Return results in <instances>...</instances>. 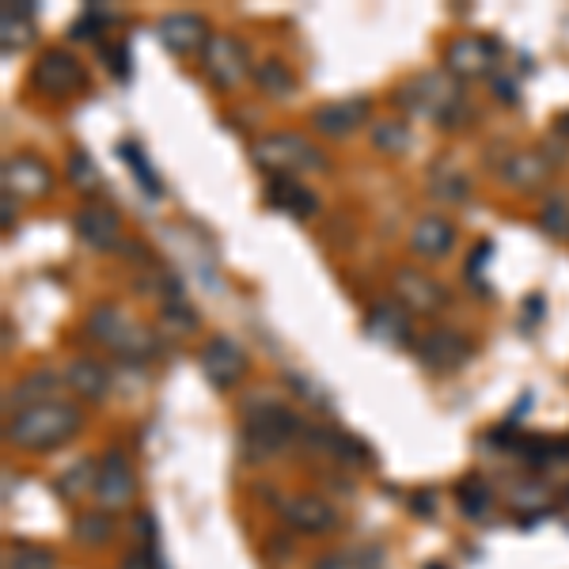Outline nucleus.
<instances>
[{
  "mask_svg": "<svg viewBox=\"0 0 569 569\" xmlns=\"http://www.w3.org/2000/svg\"><path fill=\"white\" fill-rule=\"evenodd\" d=\"M72 228H77V236L83 239V244L96 247V250H114L119 247V239H122V221H119V213H114L111 205H83V209H77Z\"/></svg>",
  "mask_w": 569,
  "mask_h": 569,
  "instance_id": "obj_10",
  "label": "nucleus"
},
{
  "mask_svg": "<svg viewBox=\"0 0 569 569\" xmlns=\"http://www.w3.org/2000/svg\"><path fill=\"white\" fill-rule=\"evenodd\" d=\"M255 80H258V88H263L266 96H274V99H284V96H292V91H297V77H292L289 65L278 62V57H270V62L258 65Z\"/></svg>",
  "mask_w": 569,
  "mask_h": 569,
  "instance_id": "obj_26",
  "label": "nucleus"
},
{
  "mask_svg": "<svg viewBox=\"0 0 569 569\" xmlns=\"http://www.w3.org/2000/svg\"><path fill=\"white\" fill-rule=\"evenodd\" d=\"M65 380H69V388L77 391L80 399L99 403V399H107V388H111V368L91 361V357H77V361L69 365V372H65Z\"/></svg>",
  "mask_w": 569,
  "mask_h": 569,
  "instance_id": "obj_22",
  "label": "nucleus"
},
{
  "mask_svg": "<svg viewBox=\"0 0 569 569\" xmlns=\"http://www.w3.org/2000/svg\"><path fill=\"white\" fill-rule=\"evenodd\" d=\"M247 46L236 35H209L202 49V72L216 88H236L247 77Z\"/></svg>",
  "mask_w": 569,
  "mask_h": 569,
  "instance_id": "obj_6",
  "label": "nucleus"
},
{
  "mask_svg": "<svg viewBox=\"0 0 569 569\" xmlns=\"http://www.w3.org/2000/svg\"><path fill=\"white\" fill-rule=\"evenodd\" d=\"M555 130L562 133V137H569V111L558 114V119H555Z\"/></svg>",
  "mask_w": 569,
  "mask_h": 569,
  "instance_id": "obj_39",
  "label": "nucleus"
},
{
  "mask_svg": "<svg viewBox=\"0 0 569 569\" xmlns=\"http://www.w3.org/2000/svg\"><path fill=\"white\" fill-rule=\"evenodd\" d=\"M88 334L99 342V346H107L119 357H130V361H145V357L156 349L153 334H148L145 326L133 323L130 315L114 304H99L96 312L88 315Z\"/></svg>",
  "mask_w": 569,
  "mask_h": 569,
  "instance_id": "obj_4",
  "label": "nucleus"
},
{
  "mask_svg": "<svg viewBox=\"0 0 569 569\" xmlns=\"http://www.w3.org/2000/svg\"><path fill=\"white\" fill-rule=\"evenodd\" d=\"M96 479H99V467L91 464V459H80V464H72L69 471L57 479V490H62L65 501H72V498H80V493L96 490Z\"/></svg>",
  "mask_w": 569,
  "mask_h": 569,
  "instance_id": "obj_27",
  "label": "nucleus"
},
{
  "mask_svg": "<svg viewBox=\"0 0 569 569\" xmlns=\"http://www.w3.org/2000/svg\"><path fill=\"white\" fill-rule=\"evenodd\" d=\"M403 107H410V111H417V114H429V119H437L440 125L456 130L459 88L445 77V72H425V77L410 80L403 88Z\"/></svg>",
  "mask_w": 569,
  "mask_h": 569,
  "instance_id": "obj_5",
  "label": "nucleus"
},
{
  "mask_svg": "<svg viewBox=\"0 0 569 569\" xmlns=\"http://www.w3.org/2000/svg\"><path fill=\"white\" fill-rule=\"evenodd\" d=\"M80 410L69 403H42L31 410H20V414L8 417L4 437L8 445L23 448V451H54L62 448L65 440L77 437L80 429Z\"/></svg>",
  "mask_w": 569,
  "mask_h": 569,
  "instance_id": "obj_1",
  "label": "nucleus"
},
{
  "mask_svg": "<svg viewBox=\"0 0 569 569\" xmlns=\"http://www.w3.org/2000/svg\"><path fill=\"white\" fill-rule=\"evenodd\" d=\"M304 440H308L312 448L326 451V456H334L338 464H357V467H365L368 459H372V451H368L365 440L349 437V433H342V429H331V425H308V429H304Z\"/></svg>",
  "mask_w": 569,
  "mask_h": 569,
  "instance_id": "obj_16",
  "label": "nucleus"
},
{
  "mask_svg": "<svg viewBox=\"0 0 569 569\" xmlns=\"http://www.w3.org/2000/svg\"><path fill=\"white\" fill-rule=\"evenodd\" d=\"M250 160L274 179H297L304 171H323V153L300 133H266L250 145Z\"/></svg>",
  "mask_w": 569,
  "mask_h": 569,
  "instance_id": "obj_3",
  "label": "nucleus"
},
{
  "mask_svg": "<svg viewBox=\"0 0 569 569\" xmlns=\"http://www.w3.org/2000/svg\"><path fill=\"white\" fill-rule=\"evenodd\" d=\"M83 80H88L83 77V65L69 49H46L35 62V69H31V83L54 99H65L72 96V91H80Z\"/></svg>",
  "mask_w": 569,
  "mask_h": 569,
  "instance_id": "obj_7",
  "label": "nucleus"
},
{
  "mask_svg": "<svg viewBox=\"0 0 569 569\" xmlns=\"http://www.w3.org/2000/svg\"><path fill=\"white\" fill-rule=\"evenodd\" d=\"M368 99L354 96V99H334V103H323L312 111V125L323 133V137H349L357 125L368 122Z\"/></svg>",
  "mask_w": 569,
  "mask_h": 569,
  "instance_id": "obj_11",
  "label": "nucleus"
},
{
  "mask_svg": "<svg viewBox=\"0 0 569 569\" xmlns=\"http://www.w3.org/2000/svg\"><path fill=\"white\" fill-rule=\"evenodd\" d=\"M57 391V376L49 372V368H38V372H31L23 383H15L12 391H8V417H12V410L20 406V410H31V406H42L46 403V395H54Z\"/></svg>",
  "mask_w": 569,
  "mask_h": 569,
  "instance_id": "obj_23",
  "label": "nucleus"
},
{
  "mask_svg": "<svg viewBox=\"0 0 569 569\" xmlns=\"http://www.w3.org/2000/svg\"><path fill=\"white\" fill-rule=\"evenodd\" d=\"M133 490H137V482H133L130 459H125L122 451H111V456H103V464H99V479H96L99 505H103V509L130 505Z\"/></svg>",
  "mask_w": 569,
  "mask_h": 569,
  "instance_id": "obj_12",
  "label": "nucleus"
},
{
  "mask_svg": "<svg viewBox=\"0 0 569 569\" xmlns=\"http://www.w3.org/2000/svg\"><path fill=\"white\" fill-rule=\"evenodd\" d=\"M365 334L372 342H388V346H406L410 342V312L399 300L376 304L365 320Z\"/></svg>",
  "mask_w": 569,
  "mask_h": 569,
  "instance_id": "obj_20",
  "label": "nucleus"
},
{
  "mask_svg": "<svg viewBox=\"0 0 569 569\" xmlns=\"http://www.w3.org/2000/svg\"><path fill=\"white\" fill-rule=\"evenodd\" d=\"M266 205L297 216V221H312V216L320 213V198L308 187H300L297 179H270V187H266Z\"/></svg>",
  "mask_w": 569,
  "mask_h": 569,
  "instance_id": "obj_21",
  "label": "nucleus"
},
{
  "mask_svg": "<svg viewBox=\"0 0 569 569\" xmlns=\"http://www.w3.org/2000/svg\"><path fill=\"white\" fill-rule=\"evenodd\" d=\"M320 569H368L361 558H349V555H331V558H323Z\"/></svg>",
  "mask_w": 569,
  "mask_h": 569,
  "instance_id": "obj_37",
  "label": "nucleus"
},
{
  "mask_svg": "<svg viewBox=\"0 0 569 569\" xmlns=\"http://www.w3.org/2000/svg\"><path fill=\"white\" fill-rule=\"evenodd\" d=\"M111 69H114V77L119 80H130V54H125V46L111 49Z\"/></svg>",
  "mask_w": 569,
  "mask_h": 569,
  "instance_id": "obj_38",
  "label": "nucleus"
},
{
  "mask_svg": "<svg viewBox=\"0 0 569 569\" xmlns=\"http://www.w3.org/2000/svg\"><path fill=\"white\" fill-rule=\"evenodd\" d=\"M202 372L216 391L236 388V383L244 380V372H247L244 349H239L232 338H224V334H216V338H209L202 346Z\"/></svg>",
  "mask_w": 569,
  "mask_h": 569,
  "instance_id": "obj_8",
  "label": "nucleus"
},
{
  "mask_svg": "<svg viewBox=\"0 0 569 569\" xmlns=\"http://www.w3.org/2000/svg\"><path fill=\"white\" fill-rule=\"evenodd\" d=\"M304 429L308 425L300 422L297 410H289L270 395H255L244 406V448L250 459L274 456V451H281L289 440L304 437Z\"/></svg>",
  "mask_w": 569,
  "mask_h": 569,
  "instance_id": "obj_2",
  "label": "nucleus"
},
{
  "mask_svg": "<svg viewBox=\"0 0 569 569\" xmlns=\"http://www.w3.org/2000/svg\"><path fill=\"white\" fill-rule=\"evenodd\" d=\"M372 141L383 148V153H403V148L410 145V130L406 125H399V122H380L376 125V133H372Z\"/></svg>",
  "mask_w": 569,
  "mask_h": 569,
  "instance_id": "obj_35",
  "label": "nucleus"
},
{
  "mask_svg": "<svg viewBox=\"0 0 569 569\" xmlns=\"http://www.w3.org/2000/svg\"><path fill=\"white\" fill-rule=\"evenodd\" d=\"M4 569H57V558L49 547H31V543H20V547L4 550Z\"/></svg>",
  "mask_w": 569,
  "mask_h": 569,
  "instance_id": "obj_28",
  "label": "nucleus"
},
{
  "mask_svg": "<svg viewBox=\"0 0 569 569\" xmlns=\"http://www.w3.org/2000/svg\"><path fill=\"white\" fill-rule=\"evenodd\" d=\"M281 516L289 528L304 532V535H320V532H331L334 524H338V513H334L331 505H326L323 498H315V493H300V498H289L281 505Z\"/></svg>",
  "mask_w": 569,
  "mask_h": 569,
  "instance_id": "obj_14",
  "label": "nucleus"
},
{
  "mask_svg": "<svg viewBox=\"0 0 569 569\" xmlns=\"http://www.w3.org/2000/svg\"><path fill=\"white\" fill-rule=\"evenodd\" d=\"M459 509H464L471 521H479V516H487L490 509V490L482 487V482H464L459 487Z\"/></svg>",
  "mask_w": 569,
  "mask_h": 569,
  "instance_id": "obj_34",
  "label": "nucleus"
},
{
  "mask_svg": "<svg viewBox=\"0 0 569 569\" xmlns=\"http://www.w3.org/2000/svg\"><path fill=\"white\" fill-rule=\"evenodd\" d=\"M72 535H77V543H83V547H99V543H107L114 535V521L107 513H83L72 524Z\"/></svg>",
  "mask_w": 569,
  "mask_h": 569,
  "instance_id": "obj_29",
  "label": "nucleus"
},
{
  "mask_svg": "<svg viewBox=\"0 0 569 569\" xmlns=\"http://www.w3.org/2000/svg\"><path fill=\"white\" fill-rule=\"evenodd\" d=\"M156 35L171 54H190V49H205V23L198 20V15L190 12H175V15H164L160 23H156Z\"/></svg>",
  "mask_w": 569,
  "mask_h": 569,
  "instance_id": "obj_19",
  "label": "nucleus"
},
{
  "mask_svg": "<svg viewBox=\"0 0 569 569\" xmlns=\"http://www.w3.org/2000/svg\"><path fill=\"white\" fill-rule=\"evenodd\" d=\"M395 297L399 304L406 308V312H422V315H433L440 304L448 300V292L440 289L433 278H425V274L417 270H399L395 274Z\"/></svg>",
  "mask_w": 569,
  "mask_h": 569,
  "instance_id": "obj_15",
  "label": "nucleus"
},
{
  "mask_svg": "<svg viewBox=\"0 0 569 569\" xmlns=\"http://www.w3.org/2000/svg\"><path fill=\"white\" fill-rule=\"evenodd\" d=\"M0 31H4V49H23L35 35V4H4L0 12Z\"/></svg>",
  "mask_w": 569,
  "mask_h": 569,
  "instance_id": "obj_24",
  "label": "nucleus"
},
{
  "mask_svg": "<svg viewBox=\"0 0 569 569\" xmlns=\"http://www.w3.org/2000/svg\"><path fill=\"white\" fill-rule=\"evenodd\" d=\"M417 357H422V365L433 368V372H451L456 365H464L467 338L456 331H429L417 342Z\"/></svg>",
  "mask_w": 569,
  "mask_h": 569,
  "instance_id": "obj_18",
  "label": "nucleus"
},
{
  "mask_svg": "<svg viewBox=\"0 0 569 569\" xmlns=\"http://www.w3.org/2000/svg\"><path fill=\"white\" fill-rule=\"evenodd\" d=\"M456 244V224L440 213H429L410 228V250L417 258H445Z\"/></svg>",
  "mask_w": 569,
  "mask_h": 569,
  "instance_id": "obj_17",
  "label": "nucleus"
},
{
  "mask_svg": "<svg viewBox=\"0 0 569 569\" xmlns=\"http://www.w3.org/2000/svg\"><path fill=\"white\" fill-rule=\"evenodd\" d=\"M160 320H164V326L171 334H190L198 326V315L190 312V304L187 300H164V312H160Z\"/></svg>",
  "mask_w": 569,
  "mask_h": 569,
  "instance_id": "obj_31",
  "label": "nucleus"
},
{
  "mask_svg": "<svg viewBox=\"0 0 569 569\" xmlns=\"http://www.w3.org/2000/svg\"><path fill=\"white\" fill-rule=\"evenodd\" d=\"M54 187V175L49 167L35 160V156H15V160H4V194L15 198H42Z\"/></svg>",
  "mask_w": 569,
  "mask_h": 569,
  "instance_id": "obj_13",
  "label": "nucleus"
},
{
  "mask_svg": "<svg viewBox=\"0 0 569 569\" xmlns=\"http://www.w3.org/2000/svg\"><path fill=\"white\" fill-rule=\"evenodd\" d=\"M505 175L513 187H521V190H532V187H543L547 182V175H550V164L543 160L539 153H521V156H513V160L505 164Z\"/></svg>",
  "mask_w": 569,
  "mask_h": 569,
  "instance_id": "obj_25",
  "label": "nucleus"
},
{
  "mask_svg": "<svg viewBox=\"0 0 569 569\" xmlns=\"http://www.w3.org/2000/svg\"><path fill=\"white\" fill-rule=\"evenodd\" d=\"M69 179L77 182L83 194H96L99 190V171H96V164H91L88 153H72L69 156Z\"/></svg>",
  "mask_w": 569,
  "mask_h": 569,
  "instance_id": "obj_33",
  "label": "nucleus"
},
{
  "mask_svg": "<svg viewBox=\"0 0 569 569\" xmlns=\"http://www.w3.org/2000/svg\"><path fill=\"white\" fill-rule=\"evenodd\" d=\"M539 224H543V232H547V236H555V239L569 236V202H566V198H550V202L543 205Z\"/></svg>",
  "mask_w": 569,
  "mask_h": 569,
  "instance_id": "obj_32",
  "label": "nucleus"
},
{
  "mask_svg": "<svg viewBox=\"0 0 569 569\" xmlns=\"http://www.w3.org/2000/svg\"><path fill=\"white\" fill-rule=\"evenodd\" d=\"M445 65H448V72H456V77H471V80L487 77L493 65H498V42L479 38V35L456 38L445 54Z\"/></svg>",
  "mask_w": 569,
  "mask_h": 569,
  "instance_id": "obj_9",
  "label": "nucleus"
},
{
  "mask_svg": "<svg viewBox=\"0 0 569 569\" xmlns=\"http://www.w3.org/2000/svg\"><path fill=\"white\" fill-rule=\"evenodd\" d=\"M437 190L440 198H448V202H464L467 198V179L459 171H445V179H437Z\"/></svg>",
  "mask_w": 569,
  "mask_h": 569,
  "instance_id": "obj_36",
  "label": "nucleus"
},
{
  "mask_svg": "<svg viewBox=\"0 0 569 569\" xmlns=\"http://www.w3.org/2000/svg\"><path fill=\"white\" fill-rule=\"evenodd\" d=\"M566 501H569V490H566Z\"/></svg>",
  "mask_w": 569,
  "mask_h": 569,
  "instance_id": "obj_40",
  "label": "nucleus"
},
{
  "mask_svg": "<svg viewBox=\"0 0 569 569\" xmlns=\"http://www.w3.org/2000/svg\"><path fill=\"white\" fill-rule=\"evenodd\" d=\"M429 569H437V566H429Z\"/></svg>",
  "mask_w": 569,
  "mask_h": 569,
  "instance_id": "obj_41",
  "label": "nucleus"
},
{
  "mask_svg": "<svg viewBox=\"0 0 569 569\" xmlns=\"http://www.w3.org/2000/svg\"><path fill=\"white\" fill-rule=\"evenodd\" d=\"M119 153L125 156V164H130V171L141 179V187H145V194H148V198H160V194H164V187H160V179H156L153 167H148L145 153H141L137 145H130V141H125V145L119 148Z\"/></svg>",
  "mask_w": 569,
  "mask_h": 569,
  "instance_id": "obj_30",
  "label": "nucleus"
}]
</instances>
